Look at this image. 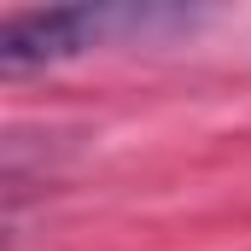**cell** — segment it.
Segmentation results:
<instances>
[{
	"label": "cell",
	"instance_id": "6da1fadb",
	"mask_svg": "<svg viewBox=\"0 0 251 251\" xmlns=\"http://www.w3.org/2000/svg\"><path fill=\"white\" fill-rule=\"evenodd\" d=\"M146 24H181V12L158 6H47V12H6L0 18V70H35L53 59H76L111 29H146Z\"/></svg>",
	"mask_w": 251,
	"mask_h": 251
}]
</instances>
